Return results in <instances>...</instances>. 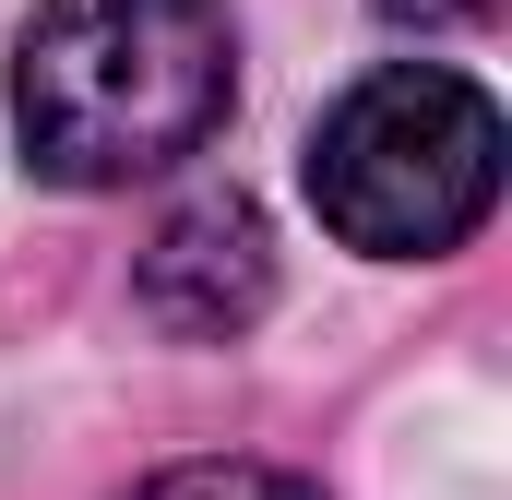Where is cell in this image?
Returning a JSON list of instances; mask_svg holds the SVG:
<instances>
[{"label":"cell","instance_id":"obj_1","mask_svg":"<svg viewBox=\"0 0 512 500\" xmlns=\"http://www.w3.org/2000/svg\"><path fill=\"white\" fill-rule=\"evenodd\" d=\"M239 108V36L215 0H36L12 48L24 167L60 191H120L203 155Z\"/></svg>","mask_w":512,"mask_h":500},{"label":"cell","instance_id":"obj_2","mask_svg":"<svg viewBox=\"0 0 512 500\" xmlns=\"http://www.w3.org/2000/svg\"><path fill=\"white\" fill-rule=\"evenodd\" d=\"M310 203L346 250H382V262L465 250L501 203V108L441 60H393L322 108Z\"/></svg>","mask_w":512,"mask_h":500},{"label":"cell","instance_id":"obj_3","mask_svg":"<svg viewBox=\"0 0 512 500\" xmlns=\"http://www.w3.org/2000/svg\"><path fill=\"white\" fill-rule=\"evenodd\" d=\"M131 298H143V322L179 334V346L251 334L262 310H274V227H262V203L251 191H191V203L143 239Z\"/></svg>","mask_w":512,"mask_h":500},{"label":"cell","instance_id":"obj_4","mask_svg":"<svg viewBox=\"0 0 512 500\" xmlns=\"http://www.w3.org/2000/svg\"><path fill=\"white\" fill-rule=\"evenodd\" d=\"M131 500H322V489L286 477V465H239V453H215V465H167V477H143Z\"/></svg>","mask_w":512,"mask_h":500},{"label":"cell","instance_id":"obj_5","mask_svg":"<svg viewBox=\"0 0 512 500\" xmlns=\"http://www.w3.org/2000/svg\"><path fill=\"white\" fill-rule=\"evenodd\" d=\"M382 24H405V36H453V24H477L489 0H370Z\"/></svg>","mask_w":512,"mask_h":500}]
</instances>
